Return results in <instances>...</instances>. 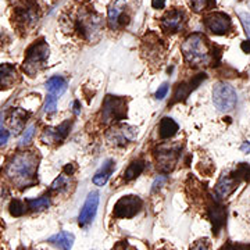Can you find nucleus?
<instances>
[{
  "mask_svg": "<svg viewBox=\"0 0 250 250\" xmlns=\"http://www.w3.org/2000/svg\"><path fill=\"white\" fill-rule=\"evenodd\" d=\"M167 181H168V178H167V175H164V174H161V175H159V177H156L154 182H153V188H152L153 192H156L157 189H160V188L163 187Z\"/></svg>",
  "mask_w": 250,
  "mask_h": 250,
  "instance_id": "obj_32",
  "label": "nucleus"
},
{
  "mask_svg": "<svg viewBox=\"0 0 250 250\" xmlns=\"http://www.w3.org/2000/svg\"><path fill=\"white\" fill-rule=\"evenodd\" d=\"M206 78H207V77H206V74H197L196 77H193L192 80L187 81V82H181L178 86L175 88L174 98H172L171 104L187 100L188 96L190 95V92H193L195 89H197V86H199V85H200Z\"/></svg>",
  "mask_w": 250,
  "mask_h": 250,
  "instance_id": "obj_14",
  "label": "nucleus"
},
{
  "mask_svg": "<svg viewBox=\"0 0 250 250\" xmlns=\"http://www.w3.org/2000/svg\"><path fill=\"white\" fill-rule=\"evenodd\" d=\"M205 27L207 28V31H210L214 35H225L231 31L232 21L228 14L214 11L205 17Z\"/></svg>",
  "mask_w": 250,
  "mask_h": 250,
  "instance_id": "obj_9",
  "label": "nucleus"
},
{
  "mask_svg": "<svg viewBox=\"0 0 250 250\" xmlns=\"http://www.w3.org/2000/svg\"><path fill=\"white\" fill-rule=\"evenodd\" d=\"M208 248H210L208 241H207V239H200V241L195 242V243L192 245L190 250H208Z\"/></svg>",
  "mask_w": 250,
  "mask_h": 250,
  "instance_id": "obj_33",
  "label": "nucleus"
},
{
  "mask_svg": "<svg viewBox=\"0 0 250 250\" xmlns=\"http://www.w3.org/2000/svg\"><path fill=\"white\" fill-rule=\"evenodd\" d=\"M126 0H114L111 3V6L108 7V25L111 29H117L118 28V22L121 18V13L125 9Z\"/></svg>",
  "mask_w": 250,
  "mask_h": 250,
  "instance_id": "obj_20",
  "label": "nucleus"
},
{
  "mask_svg": "<svg viewBox=\"0 0 250 250\" xmlns=\"http://www.w3.org/2000/svg\"><path fill=\"white\" fill-rule=\"evenodd\" d=\"M28 117H29V113L25 111L24 108L17 107L11 111V114L9 117V125L14 134L17 135L21 131H24V126H25Z\"/></svg>",
  "mask_w": 250,
  "mask_h": 250,
  "instance_id": "obj_18",
  "label": "nucleus"
},
{
  "mask_svg": "<svg viewBox=\"0 0 250 250\" xmlns=\"http://www.w3.org/2000/svg\"><path fill=\"white\" fill-rule=\"evenodd\" d=\"M128 104L124 98L120 96H111L108 95L103 102L102 106V121L104 124L116 123L126 118L128 114Z\"/></svg>",
  "mask_w": 250,
  "mask_h": 250,
  "instance_id": "obj_4",
  "label": "nucleus"
},
{
  "mask_svg": "<svg viewBox=\"0 0 250 250\" xmlns=\"http://www.w3.org/2000/svg\"><path fill=\"white\" fill-rule=\"evenodd\" d=\"M46 89L52 95L60 96L67 90V81L62 77H52L46 82Z\"/></svg>",
  "mask_w": 250,
  "mask_h": 250,
  "instance_id": "obj_23",
  "label": "nucleus"
},
{
  "mask_svg": "<svg viewBox=\"0 0 250 250\" xmlns=\"http://www.w3.org/2000/svg\"><path fill=\"white\" fill-rule=\"evenodd\" d=\"M224 250H248L246 246H241V245H228Z\"/></svg>",
  "mask_w": 250,
  "mask_h": 250,
  "instance_id": "obj_37",
  "label": "nucleus"
},
{
  "mask_svg": "<svg viewBox=\"0 0 250 250\" xmlns=\"http://www.w3.org/2000/svg\"><path fill=\"white\" fill-rule=\"evenodd\" d=\"M10 138V132L9 131H6V129H0V146H3V145H6L7 141H9Z\"/></svg>",
  "mask_w": 250,
  "mask_h": 250,
  "instance_id": "obj_35",
  "label": "nucleus"
},
{
  "mask_svg": "<svg viewBox=\"0 0 250 250\" xmlns=\"http://www.w3.org/2000/svg\"><path fill=\"white\" fill-rule=\"evenodd\" d=\"M74 106H75V110H74V113H75V114L78 116V114H80V102H75V103H74Z\"/></svg>",
  "mask_w": 250,
  "mask_h": 250,
  "instance_id": "obj_40",
  "label": "nucleus"
},
{
  "mask_svg": "<svg viewBox=\"0 0 250 250\" xmlns=\"http://www.w3.org/2000/svg\"><path fill=\"white\" fill-rule=\"evenodd\" d=\"M114 168H116V163L114 160H106L104 164L102 166V168L95 174L93 177V184L98 185V187H103L107 184V181L111 177V174L114 172Z\"/></svg>",
  "mask_w": 250,
  "mask_h": 250,
  "instance_id": "obj_19",
  "label": "nucleus"
},
{
  "mask_svg": "<svg viewBox=\"0 0 250 250\" xmlns=\"http://www.w3.org/2000/svg\"><path fill=\"white\" fill-rule=\"evenodd\" d=\"M188 4L195 13H202L210 9L214 4V0H188Z\"/></svg>",
  "mask_w": 250,
  "mask_h": 250,
  "instance_id": "obj_26",
  "label": "nucleus"
},
{
  "mask_svg": "<svg viewBox=\"0 0 250 250\" xmlns=\"http://www.w3.org/2000/svg\"><path fill=\"white\" fill-rule=\"evenodd\" d=\"M239 20H241L242 25H243V29H245V32H246V35L250 39V14L249 13H246V11H241L239 14Z\"/></svg>",
  "mask_w": 250,
  "mask_h": 250,
  "instance_id": "obj_31",
  "label": "nucleus"
},
{
  "mask_svg": "<svg viewBox=\"0 0 250 250\" xmlns=\"http://www.w3.org/2000/svg\"><path fill=\"white\" fill-rule=\"evenodd\" d=\"M184 22H185V13L182 10L174 9L170 10L164 17L161 18V28L166 32L177 34L184 28Z\"/></svg>",
  "mask_w": 250,
  "mask_h": 250,
  "instance_id": "obj_15",
  "label": "nucleus"
},
{
  "mask_svg": "<svg viewBox=\"0 0 250 250\" xmlns=\"http://www.w3.org/2000/svg\"><path fill=\"white\" fill-rule=\"evenodd\" d=\"M41 157L38 152L24 150L16 153L7 161L4 175L18 189H24L35 185L38 182V167Z\"/></svg>",
  "mask_w": 250,
  "mask_h": 250,
  "instance_id": "obj_1",
  "label": "nucleus"
},
{
  "mask_svg": "<svg viewBox=\"0 0 250 250\" xmlns=\"http://www.w3.org/2000/svg\"><path fill=\"white\" fill-rule=\"evenodd\" d=\"M178 129L179 125L172 118H170V117L161 118L160 125H159V135H160L161 139H170L178 132Z\"/></svg>",
  "mask_w": 250,
  "mask_h": 250,
  "instance_id": "obj_22",
  "label": "nucleus"
},
{
  "mask_svg": "<svg viewBox=\"0 0 250 250\" xmlns=\"http://www.w3.org/2000/svg\"><path fill=\"white\" fill-rule=\"evenodd\" d=\"M152 6L153 9L161 10L166 7V0H152Z\"/></svg>",
  "mask_w": 250,
  "mask_h": 250,
  "instance_id": "obj_36",
  "label": "nucleus"
},
{
  "mask_svg": "<svg viewBox=\"0 0 250 250\" xmlns=\"http://www.w3.org/2000/svg\"><path fill=\"white\" fill-rule=\"evenodd\" d=\"M241 150L243 153H248V154H249V153H250V142H243V143H242Z\"/></svg>",
  "mask_w": 250,
  "mask_h": 250,
  "instance_id": "obj_38",
  "label": "nucleus"
},
{
  "mask_svg": "<svg viewBox=\"0 0 250 250\" xmlns=\"http://www.w3.org/2000/svg\"><path fill=\"white\" fill-rule=\"evenodd\" d=\"M0 147H1V146H0Z\"/></svg>",
  "mask_w": 250,
  "mask_h": 250,
  "instance_id": "obj_42",
  "label": "nucleus"
},
{
  "mask_svg": "<svg viewBox=\"0 0 250 250\" xmlns=\"http://www.w3.org/2000/svg\"><path fill=\"white\" fill-rule=\"evenodd\" d=\"M242 178L239 177V174L236 171L233 172H224L221 175V178L218 179L217 185H215V195L220 197V199H225L228 197L233 190L236 189V187L239 185V182Z\"/></svg>",
  "mask_w": 250,
  "mask_h": 250,
  "instance_id": "obj_11",
  "label": "nucleus"
},
{
  "mask_svg": "<svg viewBox=\"0 0 250 250\" xmlns=\"http://www.w3.org/2000/svg\"><path fill=\"white\" fill-rule=\"evenodd\" d=\"M68 187H70V178L65 177V174H64V175H60L59 178L54 179V182L50 185V190H53V192H62V190L68 189Z\"/></svg>",
  "mask_w": 250,
  "mask_h": 250,
  "instance_id": "obj_28",
  "label": "nucleus"
},
{
  "mask_svg": "<svg viewBox=\"0 0 250 250\" xmlns=\"http://www.w3.org/2000/svg\"><path fill=\"white\" fill-rule=\"evenodd\" d=\"M182 146L179 143H163L156 150L157 170L161 172H170L174 170L175 164L179 159Z\"/></svg>",
  "mask_w": 250,
  "mask_h": 250,
  "instance_id": "obj_7",
  "label": "nucleus"
},
{
  "mask_svg": "<svg viewBox=\"0 0 250 250\" xmlns=\"http://www.w3.org/2000/svg\"><path fill=\"white\" fill-rule=\"evenodd\" d=\"M167 93H168V85L167 83H163L160 88L157 89V92H156V99L161 100V99H164L167 96Z\"/></svg>",
  "mask_w": 250,
  "mask_h": 250,
  "instance_id": "obj_34",
  "label": "nucleus"
},
{
  "mask_svg": "<svg viewBox=\"0 0 250 250\" xmlns=\"http://www.w3.org/2000/svg\"><path fill=\"white\" fill-rule=\"evenodd\" d=\"M45 108L46 113H54L56 111V108H57V96L56 95H52V93H49L47 96H46V100H45Z\"/></svg>",
  "mask_w": 250,
  "mask_h": 250,
  "instance_id": "obj_30",
  "label": "nucleus"
},
{
  "mask_svg": "<svg viewBox=\"0 0 250 250\" xmlns=\"http://www.w3.org/2000/svg\"><path fill=\"white\" fill-rule=\"evenodd\" d=\"M238 102L236 90L227 82H217L213 88V103L218 111H232Z\"/></svg>",
  "mask_w": 250,
  "mask_h": 250,
  "instance_id": "obj_6",
  "label": "nucleus"
},
{
  "mask_svg": "<svg viewBox=\"0 0 250 250\" xmlns=\"http://www.w3.org/2000/svg\"><path fill=\"white\" fill-rule=\"evenodd\" d=\"M142 205L143 203L141 197L134 196V195L124 196L114 205L113 214L116 218H132L141 211Z\"/></svg>",
  "mask_w": 250,
  "mask_h": 250,
  "instance_id": "obj_8",
  "label": "nucleus"
},
{
  "mask_svg": "<svg viewBox=\"0 0 250 250\" xmlns=\"http://www.w3.org/2000/svg\"><path fill=\"white\" fill-rule=\"evenodd\" d=\"M185 62L192 67L210 65L214 62V52L208 39L203 34H192L181 46Z\"/></svg>",
  "mask_w": 250,
  "mask_h": 250,
  "instance_id": "obj_2",
  "label": "nucleus"
},
{
  "mask_svg": "<svg viewBox=\"0 0 250 250\" xmlns=\"http://www.w3.org/2000/svg\"><path fill=\"white\" fill-rule=\"evenodd\" d=\"M35 131H36V125H29L28 128H25V131H24V135H22V138H21V141H20V146H27L31 143L32 141V138L35 136Z\"/></svg>",
  "mask_w": 250,
  "mask_h": 250,
  "instance_id": "obj_29",
  "label": "nucleus"
},
{
  "mask_svg": "<svg viewBox=\"0 0 250 250\" xmlns=\"http://www.w3.org/2000/svg\"><path fill=\"white\" fill-rule=\"evenodd\" d=\"M208 215H210V220L213 223V232L217 235L224 227V224H225L227 210H225L224 206L218 205V203H213L208 207Z\"/></svg>",
  "mask_w": 250,
  "mask_h": 250,
  "instance_id": "obj_17",
  "label": "nucleus"
},
{
  "mask_svg": "<svg viewBox=\"0 0 250 250\" xmlns=\"http://www.w3.org/2000/svg\"><path fill=\"white\" fill-rule=\"evenodd\" d=\"M4 39H6L4 32H0V46H3V43H4Z\"/></svg>",
  "mask_w": 250,
  "mask_h": 250,
  "instance_id": "obj_41",
  "label": "nucleus"
},
{
  "mask_svg": "<svg viewBox=\"0 0 250 250\" xmlns=\"http://www.w3.org/2000/svg\"><path fill=\"white\" fill-rule=\"evenodd\" d=\"M13 21L21 29H28L35 25L39 18V7L36 0H20L17 7L14 9Z\"/></svg>",
  "mask_w": 250,
  "mask_h": 250,
  "instance_id": "obj_5",
  "label": "nucleus"
},
{
  "mask_svg": "<svg viewBox=\"0 0 250 250\" xmlns=\"http://www.w3.org/2000/svg\"><path fill=\"white\" fill-rule=\"evenodd\" d=\"M99 207V193L98 192H90L85 203L81 208L80 217H78V223H80L81 227H86L88 224H90L93 221L95 215H96V211H98Z\"/></svg>",
  "mask_w": 250,
  "mask_h": 250,
  "instance_id": "obj_13",
  "label": "nucleus"
},
{
  "mask_svg": "<svg viewBox=\"0 0 250 250\" xmlns=\"http://www.w3.org/2000/svg\"><path fill=\"white\" fill-rule=\"evenodd\" d=\"M27 205L29 208H32V210H45L49 206H50V197L45 195V196H41L38 197V199H29L27 200Z\"/></svg>",
  "mask_w": 250,
  "mask_h": 250,
  "instance_id": "obj_25",
  "label": "nucleus"
},
{
  "mask_svg": "<svg viewBox=\"0 0 250 250\" xmlns=\"http://www.w3.org/2000/svg\"><path fill=\"white\" fill-rule=\"evenodd\" d=\"M10 214L14 215V217H21V215H24L27 213V208L28 205H25L24 202H21V200H13L11 203H10Z\"/></svg>",
  "mask_w": 250,
  "mask_h": 250,
  "instance_id": "obj_27",
  "label": "nucleus"
},
{
  "mask_svg": "<svg viewBox=\"0 0 250 250\" xmlns=\"http://www.w3.org/2000/svg\"><path fill=\"white\" fill-rule=\"evenodd\" d=\"M138 136V129L131 125H117L107 134L108 142L114 146H125L126 143L134 142Z\"/></svg>",
  "mask_w": 250,
  "mask_h": 250,
  "instance_id": "obj_10",
  "label": "nucleus"
},
{
  "mask_svg": "<svg viewBox=\"0 0 250 250\" xmlns=\"http://www.w3.org/2000/svg\"><path fill=\"white\" fill-rule=\"evenodd\" d=\"M145 167H146V164H145V161L143 160H135L132 161L129 166H128V168L125 170L124 172V179L125 181H132L136 177H139L141 174L145 170Z\"/></svg>",
  "mask_w": 250,
  "mask_h": 250,
  "instance_id": "obj_24",
  "label": "nucleus"
},
{
  "mask_svg": "<svg viewBox=\"0 0 250 250\" xmlns=\"http://www.w3.org/2000/svg\"><path fill=\"white\" fill-rule=\"evenodd\" d=\"M70 128H71L70 120L62 123L59 126H47L42 134V142L46 145L62 143L70 134Z\"/></svg>",
  "mask_w": 250,
  "mask_h": 250,
  "instance_id": "obj_12",
  "label": "nucleus"
},
{
  "mask_svg": "<svg viewBox=\"0 0 250 250\" xmlns=\"http://www.w3.org/2000/svg\"><path fill=\"white\" fill-rule=\"evenodd\" d=\"M49 45L43 39L36 41L27 49L25 59L22 62V70L29 77H35L39 71H42L47 65L49 60Z\"/></svg>",
  "mask_w": 250,
  "mask_h": 250,
  "instance_id": "obj_3",
  "label": "nucleus"
},
{
  "mask_svg": "<svg viewBox=\"0 0 250 250\" xmlns=\"http://www.w3.org/2000/svg\"><path fill=\"white\" fill-rule=\"evenodd\" d=\"M18 81L17 68L11 64L0 65V90L10 89Z\"/></svg>",
  "mask_w": 250,
  "mask_h": 250,
  "instance_id": "obj_16",
  "label": "nucleus"
},
{
  "mask_svg": "<svg viewBox=\"0 0 250 250\" xmlns=\"http://www.w3.org/2000/svg\"><path fill=\"white\" fill-rule=\"evenodd\" d=\"M74 235L70 232H65V231H62V232L56 233L53 236H50L47 242L52 243L54 246H57L59 249L62 250H71L72 245H74Z\"/></svg>",
  "mask_w": 250,
  "mask_h": 250,
  "instance_id": "obj_21",
  "label": "nucleus"
},
{
  "mask_svg": "<svg viewBox=\"0 0 250 250\" xmlns=\"http://www.w3.org/2000/svg\"><path fill=\"white\" fill-rule=\"evenodd\" d=\"M242 50L245 52V53H249L250 54V41L249 42H243L241 45Z\"/></svg>",
  "mask_w": 250,
  "mask_h": 250,
  "instance_id": "obj_39",
  "label": "nucleus"
}]
</instances>
